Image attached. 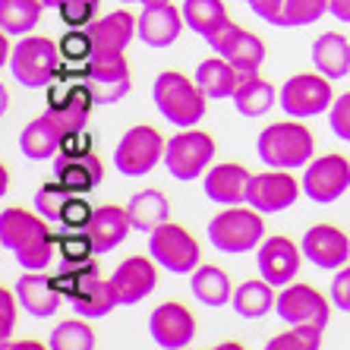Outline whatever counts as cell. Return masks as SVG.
<instances>
[{
	"label": "cell",
	"mask_w": 350,
	"mask_h": 350,
	"mask_svg": "<svg viewBox=\"0 0 350 350\" xmlns=\"http://www.w3.org/2000/svg\"><path fill=\"white\" fill-rule=\"evenodd\" d=\"M60 60H64L60 44H54L51 38H38V35L19 38L16 48L10 51L13 79L25 89H48L60 73Z\"/></svg>",
	"instance_id": "cell-4"
},
{
	"label": "cell",
	"mask_w": 350,
	"mask_h": 350,
	"mask_svg": "<svg viewBox=\"0 0 350 350\" xmlns=\"http://www.w3.org/2000/svg\"><path fill=\"white\" fill-rule=\"evenodd\" d=\"M64 136H66L64 123L51 114V111H44V114L35 117V120L19 133V148H23V155L32 158V161H48V158H54L60 152Z\"/></svg>",
	"instance_id": "cell-19"
},
{
	"label": "cell",
	"mask_w": 350,
	"mask_h": 350,
	"mask_svg": "<svg viewBox=\"0 0 350 350\" xmlns=\"http://www.w3.org/2000/svg\"><path fill=\"white\" fill-rule=\"evenodd\" d=\"M350 189V161L344 155H322L319 161L306 164L303 174V193L312 202L328 205L334 199H341Z\"/></svg>",
	"instance_id": "cell-11"
},
{
	"label": "cell",
	"mask_w": 350,
	"mask_h": 350,
	"mask_svg": "<svg viewBox=\"0 0 350 350\" xmlns=\"http://www.w3.org/2000/svg\"><path fill=\"white\" fill-rule=\"evenodd\" d=\"M16 291H10V287H3L0 291V310H3V328H0V334L3 338H10V332H13V319H16Z\"/></svg>",
	"instance_id": "cell-47"
},
{
	"label": "cell",
	"mask_w": 350,
	"mask_h": 350,
	"mask_svg": "<svg viewBox=\"0 0 350 350\" xmlns=\"http://www.w3.org/2000/svg\"><path fill=\"white\" fill-rule=\"evenodd\" d=\"M240 70H237L230 60H224L218 54V57H212V60H202V64L196 66V82L202 85V92L208 98H234V92H237V85H240Z\"/></svg>",
	"instance_id": "cell-25"
},
{
	"label": "cell",
	"mask_w": 350,
	"mask_h": 350,
	"mask_svg": "<svg viewBox=\"0 0 350 350\" xmlns=\"http://www.w3.org/2000/svg\"><path fill=\"white\" fill-rule=\"evenodd\" d=\"M70 303H73V310L79 312L82 319H105L114 306H120L114 284H111V281H101L98 275L92 278V281H85Z\"/></svg>",
	"instance_id": "cell-28"
},
{
	"label": "cell",
	"mask_w": 350,
	"mask_h": 350,
	"mask_svg": "<svg viewBox=\"0 0 350 350\" xmlns=\"http://www.w3.org/2000/svg\"><path fill=\"white\" fill-rule=\"evenodd\" d=\"M41 0H0V29L7 35H29L41 19Z\"/></svg>",
	"instance_id": "cell-33"
},
{
	"label": "cell",
	"mask_w": 350,
	"mask_h": 350,
	"mask_svg": "<svg viewBox=\"0 0 350 350\" xmlns=\"http://www.w3.org/2000/svg\"><path fill=\"white\" fill-rule=\"evenodd\" d=\"M253 174L243 164H215L205 174V196L218 205H240L246 202V189H250Z\"/></svg>",
	"instance_id": "cell-21"
},
{
	"label": "cell",
	"mask_w": 350,
	"mask_h": 350,
	"mask_svg": "<svg viewBox=\"0 0 350 350\" xmlns=\"http://www.w3.org/2000/svg\"><path fill=\"white\" fill-rule=\"evenodd\" d=\"M73 196H76L73 189L66 187V183H60V180H54V183H44V187L35 193V212H38L41 218H48V221H60L66 202H70Z\"/></svg>",
	"instance_id": "cell-36"
},
{
	"label": "cell",
	"mask_w": 350,
	"mask_h": 350,
	"mask_svg": "<svg viewBox=\"0 0 350 350\" xmlns=\"http://www.w3.org/2000/svg\"><path fill=\"white\" fill-rule=\"evenodd\" d=\"M142 7H155V3H171V0H139Z\"/></svg>",
	"instance_id": "cell-49"
},
{
	"label": "cell",
	"mask_w": 350,
	"mask_h": 350,
	"mask_svg": "<svg viewBox=\"0 0 350 350\" xmlns=\"http://www.w3.org/2000/svg\"><path fill=\"white\" fill-rule=\"evenodd\" d=\"M183 10H174V3H155L146 7L136 23V38L146 41L148 48H171L183 32Z\"/></svg>",
	"instance_id": "cell-18"
},
{
	"label": "cell",
	"mask_w": 350,
	"mask_h": 350,
	"mask_svg": "<svg viewBox=\"0 0 350 350\" xmlns=\"http://www.w3.org/2000/svg\"><path fill=\"white\" fill-rule=\"evenodd\" d=\"M224 60H230V64L240 70V76H256L259 73V66L265 64V44H262L259 35L253 32H240L234 41L228 44V51L221 54Z\"/></svg>",
	"instance_id": "cell-32"
},
{
	"label": "cell",
	"mask_w": 350,
	"mask_h": 350,
	"mask_svg": "<svg viewBox=\"0 0 350 350\" xmlns=\"http://www.w3.org/2000/svg\"><path fill=\"white\" fill-rule=\"evenodd\" d=\"M95 332H92L85 322H60L54 332H51V350H92L95 347Z\"/></svg>",
	"instance_id": "cell-35"
},
{
	"label": "cell",
	"mask_w": 350,
	"mask_h": 350,
	"mask_svg": "<svg viewBox=\"0 0 350 350\" xmlns=\"http://www.w3.org/2000/svg\"><path fill=\"white\" fill-rule=\"evenodd\" d=\"M208 240L218 253L228 256H240L250 253L265 240V221L256 212L253 205L250 208H240V205H230L228 212H218L208 221Z\"/></svg>",
	"instance_id": "cell-5"
},
{
	"label": "cell",
	"mask_w": 350,
	"mask_h": 350,
	"mask_svg": "<svg viewBox=\"0 0 350 350\" xmlns=\"http://www.w3.org/2000/svg\"><path fill=\"white\" fill-rule=\"evenodd\" d=\"M189 291L202 306H224L228 300H234V287H230L228 271H221L218 265H199L193 271Z\"/></svg>",
	"instance_id": "cell-29"
},
{
	"label": "cell",
	"mask_w": 350,
	"mask_h": 350,
	"mask_svg": "<svg viewBox=\"0 0 350 350\" xmlns=\"http://www.w3.org/2000/svg\"><path fill=\"white\" fill-rule=\"evenodd\" d=\"M240 32H243V29H240L237 23H230V19H228V23L218 25V29H215V32L208 35V38H205V44H208V48H212L215 54H224V51H228V44H230V41H234Z\"/></svg>",
	"instance_id": "cell-46"
},
{
	"label": "cell",
	"mask_w": 350,
	"mask_h": 350,
	"mask_svg": "<svg viewBox=\"0 0 350 350\" xmlns=\"http://www.w3.org/2000/svg\"><path fill=\"white\" fill-rule=\"evenodd\" d=\"M281 107H284L287 117H316L322 111L334 105V92H332V79L322 73H300L293 76V79L284 82V89H281Z\"/></svg>",
	"instance_id": "cell-8"
},
{
	"label": "cell",
	"mask_w": 350,
	"mask_h": 350,
	"mask_svg": "<svg viewBox=\"0 0 350 350\" xmlns=\"http://www.w3.org/2000/svg\"><path fill=\"white\" fill-rule=\"evenodd\" d=\"M92 218H95V208H92V205L85 202L79 193H76L73 199L66 202L64 215H60V224H64L66 230H89Z\"/></svg>",
	"instance_id": "cell-42"
},
{
	"label": "cell",
	"mask_w": 350,
	"mask_h": 350,
	"mask_svg": "<svg viewBox=\"0 0 350 350\" xmlns=\"http://www.w3.org/2000/svg\"><path fill=\"white\" fill-rule=\"evenodd\" d=\"M300 256L303 250H297L291 237H265L259 243V275L269 281L271 287H287L300 271Z\"/></svg>",
	"instance_id": "cell-15"
},
{
	"label": "cell",
	"mask_w": 350,
	"mask_h": 350,
	"mask_svg": "<svg viewBox=\"0 0 350 350\" xmlns=\"http://www.w3.org/2000/svg\"><path fill=\"white\" fill-rule=\"evenodd\" d=\"M57 246H60L64 262H89L92 256H95V243H92L89 230H70V234H60Z\"/></svg>",
	"instance_id": "cell-39"
},
{
	"label": "cell",
	"mask_w": 350,
	"mask_h": 350,
	"mask_svg": "<svg viewBox=\"0 0 350 350\" xmlns=\"http://www.w3.org/2000/svg\"><path fill=\"white\" fill-rule=\"evenodd\" d=\"M322 347V325H291V332L278 334L265 344V350H319Z\"/></svg>",
	"instance_id": "cell-37"
},
{
	"label": "cell",
	"mask_w": 350,
	"mask_h": 350,
	"mask_svg": "<svg viewBox=\"0 0 350 350\" xmlns=\"http://www.w3.org/2000/svg\"><path fill=\"white\" fill-rule=\"evenodd\" d=\"M234 310L240 319H262L265 312H271V306L278 303V297L271 293V284L265 278L259 281H246L234 291Z\"/></svg>",
	"instance_id": "cell-31"
},
{
	"label": "cell",
	"mask_w": 350,
	"mask_h": 350,
	"mask_svg": "<svg viewBox=\"0 0 350 350\" xmlns=\"http://www.w3.org/2000/svg\"><path fill=\"white\" fill-rule=\"evenodd\" d=\"M328 13V0H287L284 3V29H300V25H312Z\"/></svg>",
	"instance_id": "cell-38"
},
{
	"label": "cell",
	"mask_w": 350,
	"mask_h": 350,
	"mask_svg": "<svg viewBox=\"0 0 350 350\" xmlns=\"http://www.w3.org/2000/svg\"><path fill=\"white\" fill-rule=\"evenodd\" d=\"M117 3H139V0H117Z\"/></svg>",
	"instance_id": "cell-51"
},
{
	"label": "cell",
	"mask_w": 350,
	"mask_h": 350,
	"mask_svg": "<svg viewBox=\"0 0 350 350\" xmlns=\"http://www.w3.org/2000/svg\"><path fill=\"white\" fill-rule=\"evenodd\" d=\"M183 19L196 35L208 38L218 25L228 23V10L224 0H183Z\"/></svg>",
	"instance_id": "cell-34"
},
{
	"label": "cell",
	"mask_w": 350,
	"mask_h": 350,
	"mask_svg": "<svg viewBox=\"0 0 350 350\" xmlns=\"http://www.w3.org/2000/svg\"><path fill=\"white\" fill-rule=\"evenodd\" d=\"M148 253L171 275H193L199 269V243L187 228L164 221L158 230L148 234Z\"/></svg>",
	"instance_id": "cell-6"
},
{
	"label": "cell",
	"mask_w": 350,
	"mask_h": 350,
	"mask_svg": "<svg viewBox=\"0 0 350 350\" xmlns=\"http://www.w3.org/2000/svg\"><path fill=\"white\" fill-rule=\"evenodd\" d=\"M328 123H332V133L344 142H350V92L341 95L328 107Z\"/></svg>",
	"instance_id": "cell-43"
},
{
	"label": "cell",
	"mask_w": 350,
	"mask_h": 350,
	"mask_svg": "<svg viewBox=\"0 0 350 350\" xmlns=\"http://www.w3.org/2000/svg\"><path fill=\"white\" fill-rule=\"evenodd\" d=\"M259 148V158L269 167H281V171H293V167H303V164L312 161V152H316V142H312V133L293 120H281L265 126L256 142Z\"/></svg>",
	"instance_id": "cell-3"
},
{
	"label": "cell",
	"mask_w": 350,
	"mask_h": 350,
	"mask_svg": "<svg viewBox=\"0 0 350 350\" xmlns=\"http://www.w3.org/2000/svg\"><path fill=\"white\" fill-rule=\"evenodd\" d=\"M275 312L287 325H322L325 328L328 319H332L328 300L310 284H287L284 291L278 293Z\"/></svg>",
	"instance_id": "cell-12"
},
{
	"label": "cell",
	"mask_w": 350,
	"mask_h": 350,
	"mask_svg": "<svg viewBox=\"0 0 350 350\" xmlns=\"http://www.w3.org/2000/svg\"><path fill=\"white\" fill-rule=\"evenodd\" d=\"M95 10H98V0H64L57 7V13L66 29H82V25H89L95 19Z\"/></svg>",
	"instance_id": "cell-41"
},
{
	"label": "cell",
	"mask_w": 350,
	"mask_h": 350,
	"mask_svg": "<svg viewBox=\"0 0 350 350\" xmlns=\"http://www.w3.org/2000/svg\"><path fill=\"white\" fill-rule=\"evenodd\" d=\"M246 3H250V10H253L262 23L284 29V3L287 0H246Z\"/></svg>",
	"instance_id": "cell-44"
},
{
	"label": "cell",
	"mask_w": 350,
	"mask_h": 350,
	"mask_svg": "<svg viewBox=\"0 0 350 350\" xmlns=\"http://www.w3.org/2000/svg\"><path fill=\"white\" fill-rule=\"evenodd\" d=\"M136 23L126 10H117L111 16H101L92 25V41H95V51H123L136 38Z\"/></svg>",
	"instance_id": "cell-27"
},
{
	"label": "cell",
	"mask_w": 350,
	"mask_h": 350,
	"mask_svg": "<svg viewBox=\"0 0 350 350\" xmlns=\"http://www.w3.org/2000/svg\"><path fill=\"white\" fill-rule=\"evenodd\" d=\"M215 158V139L199 130H183L164 146V167L174 180H196Z\"/></svg>",
	"instance_id": "cell-7"
},
{
	"label": "cell",
	"mask_w": 350,
	"mask_h": 350,
	"mask_svg": "<svg viewBox=\"0 0 350 350\" xmlns=\"http://www.w3.org/2000/svg\"><path fill=\"white\" fill-rule=\"evenodd\" d=\"M126 212H130L133 230H142V234H152L171 218V202L164 199V193L158 189H142L126 202Z\"/></svg>",
	"instance_id": "cell-26"
},
{
	"label": "cell",
	"mask_w": 350,
	"mask_h": 350,
	"mask_svg": "<svg viewBox=\"0 0 350 350\" xmlns=\"http://www.w3.org/2000/svg\"><path fill=\"white\" fill-rule=\"evenodd\" d=\"M332 303L341 312H350V265L338 269V275H334V281H332Z\"/></svg>",
	"instance_id": "cell-45"
},
{
	"label": "cell",
	"mask_w": 350,
	"mask_h": 350,
	"mask_svg": "<svg viewBox=\"0 0 350 350\" xmlns=\"http://www.w3.org/2000/svg\"><path fill=\"white\" fill-rule=\"evenodd\" d=\"M111 284L117 291L120 306H133V303L146 300L148 293L158 287V271L155 262H148L146 256H130L126 262H120L111 278Z\"/></svg>",
	"instance_id": "cell-17"
},
{
	"label": "cell",
	"mask_w": 350,
	"mask_h": 350,
	"mask_svg": "<svg viewBox=\"0 0 350 350\" xmlns=\"http://www.w3.org/2000/svg\"><path fill=\"white\" fill-rule=\"evenodd\" d=\"M101 177H105L101 161H98V155H92V152L89 155H60L57 161H54V180L66 183V187L79 196L92 193V189L101 183Z\"/></svg>",
	"instance_id": "cell-23"
},
{
	"label": "cell",
	"mask_w": 350,
	"mask_h": 350,
	"mask_svg": "<svg viewBox=\"0 0 350 350\" xmlns=\"http://www.w3.org/2000/svg\"><path fill=\"white\" fill-rule=\"evenodd\" d=\"M41 3H44V7H54V10H57L60 3H64V0H41Z\"/></svg>",
	"instance_id": "cell-50"
},
{
	"label": "cell",
	"mask_w": 350,
	"mask_h": 350,
	"mask_svg": "<svg viewBox=\"0 0 350 350\" xmlns=\"http://www.w3.org/2000/svg\"><path fill=\"white\" fill-rule=\"evenodd\" d=\"M130 230H133V221L126 208H120V205H101V208H95V218L89 224L95 256H105L114 246H120L130 237Z\"/></svg>",
	"instance_id": "cell-22"
},
{
	"label": "cell",
	"mask_w": 350,
	"mask_h": 350,
	"mask_svg": "<svg viewBox=\"0 0 350 350\" xmlns=\"http://www.w3.org/2000/svg\"><path fill=\"white\" fill-rule=\"evenodd\" d=\"M164 142L155 126H133L114 148V164L123 177H142L164 158Z\"/></svg>",
	"instance_id": "cell-10"
},
{
	"label": "cell",
	"mask_w": 350,
	"mask_h": 350,
	"mask_svg": "<svg viewBox=\"0 0 350 350\" xmlns=\"http://www.w3.org/2000/svg\"><path fill=\"white\" fill-rule=\"evenodd\" d=\"M60 54H64V60H73V64H89V57L95 54V41H92V32L70 29V32L60 38Z\"/></svg>",
	"instance_id": "cell-40"
},
{
	"label": "cell",
	"mask_w": 350,
	"mask_h": 350,
	"mask_svg": "<svg viewBox=\"0 0 350 350\" xmlns=\"http://www.w3.org/2000/svg\"><path fill=\"white\" fill-rule=\"evenodd\" d=\"M148 334L161 350H183L196 341V316L183 303H161L148 316Z\"/></svg>",
	"instance_id": "cell-14"
},
{
	"label": "cell",
	"mask_w": 350,
	"mask_h": 350,
	"mask_svg": "<svg viewBox=\"0 0 350 350\" xmlns=\"http://www.w3.org/2000/svg\"><path fill=\"white\" fill-rule=\"evenodd\" d=\"M13 291H16V297H19V306L35 319L54 316V312L60 310V303H64V293L54 287V281H51L44 271H25Z\"/></svg>",
	"instance_id": "cell-20"
},
{
	"label": "cell",
	"mask_w": 350,
	"mask_h": 350,
	"mask_svg": "<svg viewBox=\"0 0 350 350\" xmlns=\"http://www.w3.org/2000/svg\"><path fill=\"white\" fill-rule=\"evenodd\" d=\"M300 189H303V183L297 187V180L287 171L269 167L265 174H253L250 189H246V205H253L256 212H265V215L284 212V208H291L297 202Z\"/></svg>",
	"instance_id": "cell-13"
},
{
	"label": "cell",
	"mask_w": 350,
	"mask_h": 350,
	"mask_svg": "<svg viewBox=\"0 0 350 350\" xmlns=\"http://www.w3.org/2000/svg\"><path fill=\"white\" fill-rule=\"evenodd\" d=\"M152 98H155V107L161 111L164 120H171L174 126H193L205 117V92L199 82H193L189 76L177 73V70H167L155 79L152 85Z\"/></svg>",
	"instance_id": "cell-2"
},
{
	"label": "cell",
	"mask_w": 350,
	"mask_h": 350,
	"mask_svg": "<svg viewBox=\"0 0 350 350\" xmlns=\"http://www.w3.org/2000/svg\"><path fill=\"white\" fill-rule=\"evenodd\" d=\"M85 82L98 105H114L130 92V66L123 60V51H95L85 64Z\"/></svg>",
	"instance_id": "cell-9"
},
{
	"label": "cell",
	"mask_w": 350,
	"mask_h": 350,
	"mask_svg": "<svg viewBox=\"0 0 350 350\" xmlns=\"http://www.w3.org/2000/svg\"><path fill=\"white\" fill-rule=\"evenodd\" d=\"M328 13L341 23H350V0H328Z\"/></svg>",
	"instance_id": "cell-48"
},
{
	"label": "cell",
	"mask_w": 350,
	"mask_h": 350,
	"mask_svg": "<svg viewBox=\"0 0 350 350\" xmlns=\"http://www.w3.org/2000/svg\"><path fill=\"white\" fill-rule=\"evenodd\" d=\"M303 256L316 265V269H344L350 259V240L341 228L334 224H316L303 234L300 243Z\"/></svg>",
	"instance_id": "cell-16"
},
{
	"label": "cell",
	"mask_w": 350,
	"mask_h": 350,
	"mask_svg": "<svg viewBox=\"0 0 350 350\" xmlns=\"http://www.w3.org/2000/svg\"><path fill=\"white\" fill-rule=\"evenodd\" d=\"M275 101H278V95H275V89H271V82L259 79V73L243 76L240 85H237V92H234V105H237V111H240L243 117L269 114Z\"/></svg>",
	"instance_id": "cell-30"
},
{
	"label": "cell",
	"mask_w": 350,
	"mask_h": 350,
	"mask_svg": "<svg viewBox=\"0 0 350 350\" xmlns=\"http://www.w3.org/2000/svg\"><path fill=\"white\" fill-rule=\"evenodd\" d=\"M41 215L23 212V208H3L0 215V240L25 271H44L51 269L54 256L60 253L57 237L44 228Z\"/></svg>",
	"instance_id": "cell-1"
},
{
	"label": "cell",
	"mask_w": 350,
	"mask_h": 350,
	"mask_svg": "<svg viewBox=\"0 0 350 350\" xmlns=\"http://www.w3.org/2000/svg\"><path fill=\"white\" fill-rule=\"evenodd\" d=\"M312 64L328 79H344L350 73V41L338 32H325L312 41Z\"/></svg>",
	"instance_id": "cell-24"
}]
</instances>
